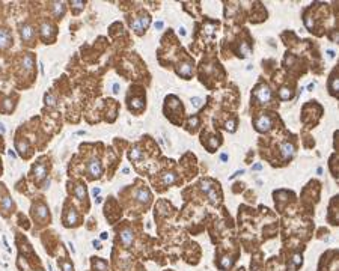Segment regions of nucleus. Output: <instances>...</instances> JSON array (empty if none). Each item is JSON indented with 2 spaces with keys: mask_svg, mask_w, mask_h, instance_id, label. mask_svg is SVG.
Masks as SVG:
<instances>
[{
  "mask_svg": "<svg viewBox=\"0 0 339 271\" xmlns=\"http://www.w3.org/2000/svg\"><path fill=\"white\" fill-rule=\"evenodd\" d=\"M139 21H140V26H142V29H143V27L146 29V27L149 26V17H148V15H145V17H142L140 20H139Z\"/></svg>",
  "mask_w": 339,
  "mask_h": 271,
  "instance_id": "nucleus-26",
  "label": "nucleus"
},
{
  "mask_svg": "<svg viewBox=\"0 0 339 271\" xmlns=\"http://www.w3.org/2000/svg\"><path fill=\"white\" fill-rule=\"evenodd\" d=\"M255 98L262 103V104H267L268 101L271 100V90L268 88L267 85H259L256 90H255Z\"/></svg>",
  "mask_w": 339,
  "mask_h": 271,
  "instance_id": "nucleus-1",
  "label": "nucleus"
},
{
  "mask_svg": "<svg viewBox=\"0 0 339 271\" xmlns=\"http://www.w3.org/2000/svg\"><path fill=\"white\" fill-rule=\"evenodd\" d=\"M33 216H35V218H38V220H45L47 217H48V211H47V208H45V205H38L35 208V211H33Z\"/></svg>",
  "mask_w": 339,
  "mask_h": 271,
  "instance_id": "nucleus-8",
  "label": "nucleus"
},
{
  "mask_svg": "<svg viewBox=\"0 0 339 271\" xmlns=\"http://www.w3.org/2000/svg\"><path fill=\"white\" fill-rule=\"evenodd\" d=\"M71 5H72V6H75L77 9H82L85 3H83V2H71Z\"/></svg>",
  "mask_w": 339,
  "mask_h": 271,
  "instance_id": "nucleus-34",
  "label": "nucleus"
},
{
  "mask_svg": "<svg viewBox=\"0 0 339 271\" xmlns=\"http://www.w3.org/2000/svg\"><path fill=\"white\" fill-rule=\"evenodd\" d=\"M231 265H232V261L229 258H223V261L220 262V267H222V268H229Z\"/></svg>",
  "mask_w": 339,
  "mask_h": 271,
  "instance_id": "nucleus-25",
  "label": "nucleus"
},
{
  "mask_svg": "<svg viewBox=\"0 0 339 271\" xmlns=\"http://www.w3.org/2000/svg\"><path fill=\"white\" fill-rule=\"evenodd\" d=\"M255 126H256V130L258 131H268L270 128H271V119H270V116H265V115H262V116H259L256 121H255Z\"/></svg>",
  "mask_w": 339,
  "mask_h": 271,
  "instance_id": "nucleus-3",
  "label": "nucleus"
},
{
  "mask_svg": "<svg viewBox=\"0 0 339 271\" xmlns=\"http://www.w3.org/2000/svg\"><path fill=\"white\" fill-rule=\"evenodd\" d=\"M143 152L140 151V148H137V146H134L131 151H130V158L131 160H139V158H142Z\"/></svg>",
  "mask_w": 339,
  "mask_h": 271,
  "instance_id": "nucleus-17",
  "label": "nucleus"
},
{
  "mask_svg": "<svg viewBox=\"0 0 339 271\" xmlns=\"http://www.w3.org/2000/svg\"><path fill=\"white\" fill-rule=\"evenodd\" d=\"M200 185H202V190H204V191L208 194L210 200H211L213 203H217V202H219V198H217V194H215L214 188L211 187V182H210V181H204Z\"/></svg>",
  "mask_w": 339,
  "mask_h": 271,
  "instance_id": "nucleus-4",
  "label": "nucleus"
},
{
  "mask_svg": "<svg viewBox=\"0 0 339 271\" xmlns=\"http://www.w3.org/2000/svg\"><path fill=\"white\" fill-rule=\"evenodd\" d=\"M300 264H302V254H294V258L291 259V267H288V270L295 271Z\"/></svg>",
  "mask_w": 339,
  "mask_h": 271,
  "instance_id": "nucleus-13",
  "label": "nucleus"
},
{
  "mask_svg": "<svg viewBox=\"0 0 339 271\" xmlns=\"http://www.w3.org/2000/svg\"><path fill=\"white\" fill-rule=\"evenodd\" d=\"M249 54H250L249 45H247L246 42H241V47H240V56L246 57V56H249Z\"/></svg>",
  "mask_w": 339,
  "mask_h": 271,
  "instance_id": "nucleus-21",
  "label": "nucleus"
},
{
  "mask_svg": "<svg viewBox=\"0 0 339 271\" xmlns=\"http://www.w3.org/2000/svg\"><path fill=\"white\" fill-rule=\"evenodd\" d=\"M279 98L284 100V101L289 100V98H292V90L288 89V88H282V89L279 90Z\"/></svg>",
  "mask_w": 339,
  "mask_h": 271,
  "instance_id": "nucleus-15",
  "label": "nucleus"
},
{
  "mask_svg": "<svg viewBox=\"0 0 339 271\" xmlns=\"http://www.w3.org/2000/svg\"><path fill=\"white\" fill-rule=\"evenodd\" d=\"M45 101H47V104H50V106H54V104H56V103H54L53 96H47V98H45Z\"/></svg>",
  "mask_w": 339,
  "mask_h": 271,
  "instance_id": "nucleus-35",
  "label": "nucleus"
},
{
  "mask_svg": "<svg viewBox=\"0 0 339 271\" xmlns=\"http://www.w3.org/2000/svg\"><path fill=\"white\" fill-rule=\"evenodd\" d=\"M11 42V33L6 29H0V48H6Z\"/></svg>",
  "mask_w": 339,
  "mask_h": 271,
  "instance_id": "nucleus-9",
  "label": "nucleus"
},
{
  "mask_svg": "<svg viewBox=\"0 0 339 271\" xmlns=\"http://www.w3.org/2000/svg\"><path fill=\"white\" fill-rule=\"evenodd\" d=\"M74 194L77 196L78 200H83V199H86V188H85L83 185H78V187H75Z\"/></svg>",
  "mask_w": 339,
  "mask_h": 271,
  "instance_id": "nucleus-16",
  "label": "nucleus"
},
{
  "mask_svg": "<svg viewBox=\"0 0 339 271\" xmlns=\"http://www.w3.org/2000/svg\"><path fill=\"white\" fill-rule=\"evenodd\" d=\"M113 89H115V90H113V92H115V93H116V92H119V90H118V89H119V86H118V85H115V86H113Z\"/></svg>",
  "mask_w": 339,
  "mask_h": 271,
  "instance_id": "nucleus-38",
  "label": "nucleus"
},
{
  "mask_svg": "<svg viewBox=\"0 0 339 271\" xmlns=\"http://www.w3.org/2000/svg\"><path fill=\"white\" fill-rule=\"evenodd\" d=\"M163 181H164V184H166V185L173 184V182H175V175H173V173H166V175H164V178H163Z\"/></svg>",
  "mask_w": 339,
  "mask_h": 271,
  "instance_id": "nucleus-22",
  "label": "nucleus"
},
{
  "mask_svg": "<svg viewBox=\"0 0 339 271\" xmlns=\"http://www.w3.org/2000/svg\"><path fill=\"white\" fill-rule=\"evenodd\" d=\"M189 124H190V126H197V124H199V121H197V118H190Z\"/></svg>",
  "mask_w": 339,
  "mask_h": 271,
  "instance_id": "nucleus-33",
  "label": "nucleus"
},
{
  "mask_svg": "<svg viewBox=\"0 0 339 271\" xmlns=\"http://www.w3.org/2000/svg\"><path fill=\"white\" fill-rule=\"evenodd\" d=\"M51 29H53V27H51L50 24L44 23V24H42V36H44V38H47V36L51 33Z\"/></svg>",
  "mask_w": 339,
  "mask_h": 271,
  "instance_id": "nucleus-23",
  "label": "nucleus"
},
{
  "mask_svg": "<svg viewBox=\"0 0 339 271\" xmlns=\"http://www.w3.org/2000/svg\"><path fill=\"white\" fill-rule=\"evenodd\" d=\"M93 246H95L97 249H101V244H100L98 241H93Z\"/></svg>",
  "mask_w": 339,
  "mask_h": 271,
  "instance_id": "nucleus-36",
  "label": "nucleus"
},
{
  "mask_svg": "<svg viewBox=\"0 0 339 271\" xmlns=\"http://www.w3.org/2000/svg\"><path fill=\"white\" fill-rule=\"evenodd\" d=\"M226 130H228V131H234V130H235V119H232L231 122L226 124Z\"/></svg>",
  "mask_w": 339,
  "mask_h": 271,
  "instance_id": "nucleus-31",
  "label": "nucleus"
},
{
  "mask_svg": "<svg viewBox=\"0 0 339 271\" xmlns=\"http://www.w3.org/2000/svg\"><path fill=\"white\" fill-rule=\"evenodd\" d=\"M24 66H26L27 70H32V66H33V57H32L30 53H27L24 56Z\"/></svg>",
  "mask_w": 339,
  "mask_h": 271,
  "instance_id": "nucleus-19",
  "label": "nucleus"
},
{
  "mask_svg": "<svg viewBox=\"0 0 339 271\" xmlns=\"http://www.w3.org/2000/svg\"><path fill=\"white\" fill-rule=\"evenodd\" d=\"M131 107L134 108H142L143 107V101L140 98H134L133 101H131Z\"/></svg>",
  "mask_w": 339,
  "mask_h": 271,
  "instance_id": "nucleus-24",
  "label": "nucleus"
},
{
  "mask_svg": "<svg viewBox=\"0 0 339 271\" xmlns=\"http://www.w3.org/2000/svg\"><path fill=\"white\" fill-rule=\"evenodd\" d=\"M101 238H103V239H106V238H107V234H106V232H103V234H101Z\"/></svg>",
  "mask_w": 339,
  "mask_h": 271,
  "instance_id": "nucleus-40",
  "label": "nucleus"
},
{
  "mask_svg": "<svg viewBox=\"0 0 339 271\" xmlns=\"http://www.w3.org/2000/svg\"><path fill=\"white\" fill-rule=\"evenodd\" d=\"M192 104H193L195 107H200V106H202V100L195 96V98H192Z\"/></svg>",
  "mask_w": 339,
  "mask_h": 271,
  "instance_id": "nucleus-28",
  "label": "nucleus"
},
{
  "mask_svg": "<svg viewBox=\"0 0 339 271\" xmlns=\"http://www.w3.org/2000/svg\"><path fill=\"white\" fill-rule=\"evenodd\" d=\"M95 268H98V270H101V271H106V262H100V261H97Z\"/></svg>",
  "mask_w": 339,
  "mask_h": 271,
  "instance_id": "nucleus-30",
  "label": "nucleus"
},
{
  "mask_svg": "<svg viewBox=\"0 0 339 271\" xmlns=\"http://www.w3.org/2000/svg\"><path fill=\"white\" fill-rule=\"evenodd\" d=\"M133 239H134V236H133V232L130 229H124L121 232V243L124 244L125 247H130L133 244Z\"/></svg>",
  "mask_w": 339,
  "mask_h": 271,
  "instance_id": "nucleus-6",
  "label": "nucleus"
},
{
  "mask_svg": "<svg viewBox=\"0 0 339 271\" xmlns=\"http://www.w3.org/2000/svg\"><path fill=\"white\" fill-rule=\"evenodd\" d=\"M330 90H332V93L335 95L336 93V90H338V78H336V75L333 74L332 75V78H330Z\"/></svg>",
  "mask_w": 339,
  "mask_h": 271,
  "instance_id": "nucleus-20",
  "label": "nucleus"
},
{
  "mask_svg": "<svg viewBox=\"0 0 339 271\" xmlns=\"http://www.w3.org/2000/svg\"><path fill=\"white\" fill-rule=\"evenodd\" d=\"M192 72H193V65H192V62L185 60V62L179 63V68H178L179 75H182V77H190Z\"/></svg>",
  "mask_w": 339,
  "mask_h": 271,
  "instance_id": "nucleus-5",
  "label": "nucleus"
},
{
  "mask_svg": "<svg viewBox=\"0 0 339 271\" xmlns=\"http://www.w3.org/2000/svg\"><path fill=\"white\" fill-rule=\"evenodd\" d=\"M280 152H282L284 158H291L294 155V146H292V143H289V142L282 143L280 145Z\"/></svg>",
  "mask_w": 339,
  "mask_h": 271,
  "instance_id": "nucleus-7",
  "label": "nucleus"
},
{
  "mask_svg": "<svg viewBox=\"0 0 339 271\" xmlns=\"http://www.w3.org/2000/svg\"><path fill=\"white\" fill-rule=\"evenodd\" d=\"M75 221H77V214H75L74 209H70L68 214H67V217H65V223H67L68 226H71V224H74Z\"/></svg>",
  "mask_w": 339,
  "mask_h": 271,
  "instance_id": "nucleus-14",
  "label": "nucleus"
},
{
  "mask_svg": "<svg viewBox=\"0 0 339 271\" xmlns=\"http://www.w3.org/2000/svg\"><path fill=\"white\" fill-rule=\"evenodd\" d=\"M11 205H12L11 199H9V198H5V199H3V208H5V209H9V208H11Z\"/></svg>",
  "mask_w": 339,
  "mask_h": 271,
  "instance_id": "nucleus-29",
  "label": "nucleus"
},
{
  "mask_svg": "<svg viewBox=\"0 0 339 271\" xmlns=\"http://www.w3.org/2000/svg\"><path fill=\"white\" fill-rule=\"evenodd\" d=\"M86 170H88V173H89L90 176H100L101 175V172H103V167H101V163L100 160H97V158H92L89 163H88V166H86Z\"/></svg>",
  "mask_w": 339,
  "mask_h": 271,
  "instance_id": "nucleus-2",
  "label": "nucleus"
},
{
  "mask_svg": "<svg viewBox=\"0 0 339 271\" xmlns=\"http://www.w3.org/2000/svg\"><path fill=\"white\" fill-rule=\"evenodd\" d=\"M53 11H54V15H56V17L63 15V12H65V6H63V3H54Z\"/></svg>",
  "mask_w": 339,
  "mask_h": 271,
  "instance_id": "nucleus-18",
  "label": "nucleus"
},
{
  "mask_svg": "<svg viewBox=\"0 0 339 271\" xmlns=\"http://www.w3.org/2000/svg\"><path fill=\"white\" fill-rule=\"evenodd\" d=\"M33 30H32V27L30 26H23L21 27V38H23V41H26V42H30L32 39H33Z\"/></svg>",
  "mask_w": 339,
  "mask_h": 271,
  "instance_id": "nucleus-10",
  "label": "nucleus"
},
{
  "mask_svg": "<svg viewBox=\"0 0 339 271\" xmlns=\"http://www.w3.org/2000/svg\"><path fill=\"white\" fill-rule=\"evenodd\" d=\"M92 193H93L95 196H97V194H100V188H93V191H92Z\"/></svg>",
  "mask_w": 339,
  "mask_h": 271,
  "instance_id": "nucleus-37",
  "label": "nucleus"
},
{
  "mask_svg": "<svg viewBox=\"0 0 339 271\" xmlns=\"http://www.w3.org/2000/svg\"><path fill=\"white\" fill-rule=\"evenodd\" d=\"M136 199L140 200V202H148L151 199V194H149V191L146 188H139L136 191Z\"/></svg>",
  "mask_w": 339,
  "mask_h": 271,
  "instance_id": "nucleus-12",
  "label": "nucleus"
},
{
  "mask_svg": "<svg viewBox=\"0 0 339 271\" xmlns=\"http://www.w3.org/2000/svg\"><path fill=\"white\" fill-rule=\"evenodd\" d=\"M62 268H63V271H72V265L68 264V262H63V264H62Z\"/></svg>",
  "mask_w": 339,
  "mask_h": 271,
  "instance_id": "nucleus-32",
  "label": "nucleus"
},
{
  "mask_svg": "<svg viewBox=\"0 0 339 271\" xmlns=\"http://www.w3.org/2000/svg\"><path fill=\"white\" fill-rule=\"evenodd\" d=\"M253 169H255V170H259V169H261V164H256V166H255Z\"/></svg>",
  "mask_w": 339,
  "mask_h": 271,
  "instance_id": "nucleus-42",
  "label": "nucleus"
},
{
  "mask_svg": "<svg viewBox=\"0 0 339 271\" xmlns=\"http://www.w3.org/2000/svg\"><path fill=\"white\" fill-rule=\"evenodd\" d=\"M131 27H133L136 32H140V30H142V26H140V21H139V20L133 21V23H131Z\"/></svg>",
  "mask_w": 339,
  "mask_h": 271,
  "instance_id": "nucleus-27",
  "label": "nucleus"
},
{
  "mask_svg": "<svg viewBox=\"0 0 339 271\" xmlns=\"http://www.w3.org/2000/svg\"><path fill=\"white\" fill-rule=\"evenodd\" d=\"M155 27H158V29H161V27H163V23H157V24H155Z\"/></svg>",
  "mask_w": 339,
  "mask_h": 271,
  "instance_id": "nucleus-39",
  "label": "nucleus"
},
{
  "mask_svg": "<svg viewBox=\"0 0 339 271\" xmlns=\"http://www.w3.org/2000/svg\"><path fill=\"white\" fill-rule=\"evenodd\" d=\"M45 175H47V169H45V166L44 164H38L35 167V176H36V181L39 182V181H42L45 178Z\"/></svg>",
  "mask_w": 339,
  "mask_h": 271,
  "instance_id": "nucleus-11",
  "label": "nucleus"
},
{
  "mask_svg": "<svg viewBox=\"0 0 339 271\" xmlns=\"http://www.w3.org/2000/svg\"><path fill=\"white\" fill-rule=\"evenodd\" d=\"M222 160H228V155H226V154H222Z\"/></svg>",
  "mask_w": 339,
  "mask_h": 271,
  "instance_id": "nucleus-41",
  "label": "nucleus"
}]
</instances>
